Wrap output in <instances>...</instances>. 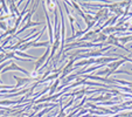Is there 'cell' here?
Here are the masks:
<instances>
[{
    "instance_id": "6da1fadb",
    "label": "cell",
    "mask_w": 132,
    "mask_h": 117,
    "mask_svg": "<svg viewBox=\"0 0 132 117\" xmlns=\"http://www.w3.org/2000/svg\"><path fill=\"white\" fill-rule=\"evenodd\" d=\"M14 70H18V72H21L23 73V74L26 75V77H30V73H28L26 69H23V68L19 67V66L16 65V63L14 62H11L10 65L7 66V67H5L3 70H1V73H7V72H14Z\"/></svg>"
},
{
    "instance_id": "7a4b0ae2",
    "label": "cell",
    "mask_w": 132,
    "mask_h": 117,
    "mask_svg": "<svg viewBox=\"0 0 132 117\" xmlns=\"http://www.w3.org/2000/svg\"><path fill=\"white\" fill-rule=\"evenodd\" d=\"M14 80L15 81H18V83H16V85H15V88L16 89H22V87L23 85H26L27 83H29V82H33V80L30 79V77H19V76H14Z\"/></svg>"
},
{
    "instance_id": "3957f363",
    "label": "cell",
    "mask_w": 132,
    "mask_h": 117,
    "mask_svg": "<svg viewBox=\"0 0 132 117\" xmlns=\"http://www.w3.org/2000/svg\"><path fill=\"white\" fill-rule=\"evenodd\" d=\"M62 5L64 6V10H65V12H67L68 19H69V22H70V27H71L72 35H75V26H74V24H75V18H74V15H72L71 13H70L69 8L67 7V4H65V1H63V3H62Z\"/></svg>"
},
{
    "instance_id": "277c9868",
    "label": "cell",
    "mask_w": 132,
    "mask_h": 117,
    "mask_svg": "<svg viewBox=\"0 0 132 117\" xmlns=\"http://www.w3.org/2000/svg\"><path fill=\"white\" fill-rule=\"evenodd\" d=\"M0 28L3 30H5V32H7L8 28H7V24L5 22V21H0Z\"/></svg>"
},
{
    "instance_id": "5b68a950",
    "label": "cell",
    "mask_w": 132,
    "mask_h": 117,
    "mask_svg": "<svg viewBox=\"0 0 132 117\" xmlns=\"http://www.w3.org/2000/svg\"><path fill=\"white\" fill-rule=\"evenodd\" d=\"M119 57H120V59H123L125 62H131L132 63V59H131V57L125 56V55H119Z\"/></svg>"
},
{
    "instance_id": "8992f818",
    "label": "cell",
    "mask_w": 132,
    "mask_h": 117,
    "mask_svg": "<svg viewBox=\"0 0 132 117\" xmlns=\"http://www.w3.org/2000/svg\"><path fill=\"white\" fill-rule=\"evenodd\" d=\"M6 1H1V5H3V10H4V12L6 13V15H8V8H7V6H6Z\"/></svg>"
},
{
    "instance_id": "52a82bcc",
    "label": "cell",
    "mask_w": 132,
    "mask_h": 117,
    "mask_svg": "<svg viewBox=\"0 0 132 117\" xmlns=\"http://www.w3.org/2000/svg\"><path fill=\"white\" fill-rule=\"evenodd\" d=\"M124 110H132V104L129 107H124Z\"/></svg>"
},
{
    "instance_id": "ba28073f",
    "label": "cell",
    "mask_w": 132,
    "mask_h": 117,
    "mask_svg": "<svg viewBox=\"0 0 132 117\" xmlns=\"http://www.w3.org/2000/svg\"><path fill=\"white\" fill-rule=\"evenodd\" d=\"M1 115H3V112H1V111H0V116H1Z\"/></svg>"
}]
</instances>
